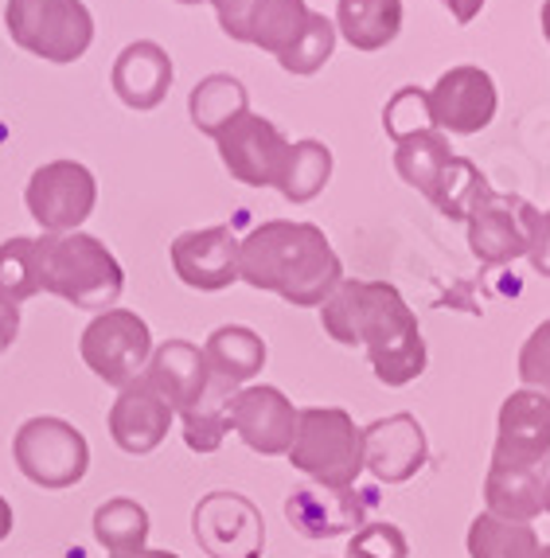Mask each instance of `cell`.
I'll use <instances>...</instances> for the list:
<instances>
[{
  "label": "cell",
  "instance_id": "cell-1",
  "mask_svg": "<svg viewBox=\"0 0 550 558\" xmlns=\"http://www.w3.org/2000/svg\"><path fill=\"white\" fill-rule=\"evenodd\" d=\"M325 332L344 348H364L382 387H406L426 372V340L414 308L387 281L344 278L320 305Z\"/></svg>",
  "mask_w": 550,
  "mask_h": 558
},
{
  "label": "cell",
  "instance_id": "cell-2",
  "mask_svg": "<svg viewBox=\"0 0 550 558\" xmlns=\"http://www.w3.org/2000/svg\"><path fill=\"white\" fill-rule=\"evenodd\" d=\"M239 281L261 293H278L290 305L313 308L337 293V286L344 281V266L317 223L270 219L243 239Z\"/></svg>",
  "mask_w": 550,
  "mask_h": 558
},
{
  "label": "cell",
  "instance_id": "cell-3",
  "mask_svg": "<svg viewBox=\"0 0 550 558\" xmlns=\"http://www.w3.org/2000/svg\"><path fill=\"white\" fill-rule=\"evenodd\" d=\"M36 246L44 293H56L59 301H71L86 313H106L113 301H122L125 270L102 239L86 231L39 234Z\"/></svg>",
  "mask_w": 550,
  "mask_h": 558
},
{
  "label": "cell",
  "instance_id": "cell-4",
  "mask_svg": "<svg viewBox=\"0 0 550 558\" xmlns=\"http://www.w3.org/2000/svg\"><path fill=\"white\" fill-rule=\"evenodd\" d=\"M290 461L313 484L352 488L355 476L364 473V429L340 407L301 410Z\"/></svg>",
  "mask_w": 550,
  "mask_h": 558
},
{
  "label": "cell",
  "instance_id": "cell-5",
  "mask_svg": "<svg viewBox=\"0 0 550 558\" xmlns=\"http://www.w3.org/2000/svg\"><path fill=\"white\" fill-rule=\"evenodd\" d=\"M4 24L20 51L47 63H75L94 44V16L83 0H9Z\"/></svg>",
  "mask_w": 550,
  "mask_h": 558
},
{
  "label": "cell",
  "instance_id": "cell-6",
  "mask_svg": "<svg viewBox=\"0 0 550 558\" xmlns=\"http://www.w3.org/2000/svg\"><path fill=\"white\" fill-rule=\"evenodd\" d=\"M12 457H16L20 473L28 476L36 488L63 493V488H75L90 469V441L66 418L39 414V418H28L16 429Z\"/></svg>",
  "mask_w": 550,
  "mask_h": 558
},
{
  "label": "cell",
  "instance_id": "cell-7",
  "mask_svg": "<svg viewBox=\"0 0 550 558\" xmlns=\"http://www.w3.org/2000/svg\"><path fill=\"white\" fill-rule=\"evenodd\" d=\"M83 363L110 387L122 391L125 383L137 379L152 360V332L149 325L130 308H106L83 328L78 340Z\"/></svg>",
  "mask_w": 550,
  "mask_h": 558
},
{
  "label": "cell",
  "instance_id": "cell-8",
  "mask_svg": "<svg viewBox=\"0 0 550 558\" xmlns=\"http://www.w3.org/2000/svg\"><path fill=\"white\" fill-rule=\"evenodd\" d=\"M24 204L44 234H71L90 219L98 204V180L78 160H47L28 177Z\"/></svg>",
  "mask_w": 550,
  "mask_h": 558
},
{
  "label": "cell",
  "instance_id": "cell-9",
  "mask_svg": "<svg viewBox=\"0 0 550 558\" xmlns=\"http://www.w3.org/2000/svg\"><path fill=\"white\" fill-rule=\"evenodd\" d=\"M192 531L207 558H261L266 547L261 512L239 493H207L192 512Z\"/></svg>",
  "mask_w": 550,
  "mask_h": 558
},
{
  "label": "cell",
  "instance_id": "cell-10",
  "mask_svg": "<svg viewBox=\"0 0 550 558\" xmlns=\"http://www.w3.org/2000/svg\"><path fill=\"white\" fill-rule=\"evenodd\" d=\"M429 106L441 133H480L500 110V90L480 66H449L429 90Z\"/></svg>",
  "mask_w": 550,
  "mask_h": 558
},
{
  "label": "cell",
  "instance_id": "cell-11",
  "mask_svg": "<svg viewBox=\"0 0 550 558\" xmlns=\"http://www.w3.org/2000/svg\"><path fill=\"white\" fill-rule=\"evenodd\" d=\"M215 145H219L227 172L246 187H273L278 165L290 149V141L281 137L278 125L258 118V113L234 118L227 130L215 133Z\"/></svg>",
  "mask_w": 550,
  "mask_h": 558
},
{
  "label": "cell",
  "instance_id": "cell-12",
  "mask_svg": "<svg viewBox=\"0 0 550 558\" xmlns=\"http://www.w3.org/2000/svg\"><path fill=\"white\" fill-rule=\"evenodd\" d=\"M172 270L184 286L199 293H219V289L239 281V254L243 239H234L231 227H199L172 239Z\"/></svg>",
  "mask_w": 550,
  "mask_h": 558
},
{
  "label": "cell",
  "instance_id": "cell-13",
  "mask_svg": "<svg viewBox=\"0 0 550 558\" xmlns=\"http://www.w3.org/2000/svg\"><path fill=\"white\" fill-rule=\"evenodd\" d=\"M301 410L278 387H246L234 395V434L246 441V449L261 457H290L293 438H297Z\"/></svg>",
  "mask_w": 550,
  "mask_h": 558
},
{
  "label": "cell",
  "instance_id": "cell-14",
  "mask_svg": "<svg viewBox=\"0 0 550 558\" xmlns=\"http://www.w3.org/2000/svg\"><path fill=\"white\" fill-rule=\"evenodd\" d=\"M176 410L164 402V395L145 375L125 383L110 407V438L130 457H145L169 438Z\"/></svg>",
  "mask_w": 550,
  "mask_h": 558
},
{
  "label": "cell",
  "instance_id": "cell-15",
  "mask_svg": "<svg viewBox=\"0 0 550 558\" xmlns=\"http://www.w3.org/2000/svg\"><path fill=\"white\" fill-rule=\"evenodd\" d=\"M496 465H547L550 461V399L539 391H515L500 407Z\"/></svg>",
  "mask_w": 550,
  "mask_h": 558
},
{
  "label": "cell",
  "instance_id": "cell-16",
  "mask_svg": "<svg viewBox=\"0 0 550 558\" xmlns=\"http://www.w3.org/2000/svg\"><path fill=\"white\" fill-rule=\"evenodd\" d=\"M285 520L305 539H337L355 535L367 523V500L355 488H328V484H301L285 500Z\"/></svg>",
  "mask_w": 550,
  "mask_h": 558
},
{
  "label": "cell",
  "instance_id": "cell-17",
  "mask_svg": "<svg viewBox=\"0 0 550 558\" xmlns=\"http://www.w3.org/2000/svg\"><path fill=\"white\" fill-rule=\"evenodd\" d=\"M429 461L426 429L414 414H387L364 429V469H371L375 481L402 484L418 476Z\"/></svg>",
  "mask_w": 550,
  "mask_h": 558
},
{
  "label": "cell",
  "instance_id": "cell-18",
  "mask_svg": "<svg viewBox=\"0 0 550 558\" xmlns=\"http://www.w3.org/2000/svg\"><path fill=\"white\" fill-rule=\"evenodd\" d=\"M308 20L305 0H246L239 9L219 12V24L239 44H254L270 56H281L301 36Z\"/></svg>",
  "mask_w": 550,
  "mask_h": 558
},
{
  "label": "cell",
  "instance_id": "cell-19",
  "mask_svg": "<svg viewBox=\"0 0 550 558\" xmlns=\"http://www.w3.org/2000/svg\"><path fill=\"white\" fill-rule=\"evenodd\" d=\"M110 83H113V94H118L130 110H137V113L157 110L172 90L169 51L160 44H152V39H133L122 56L113 59Z\"/></svg>",
  "mask_w": 550,
  "mask_h": 558
},
{
  "label": "cell",
  "instance_id": "cell-20",
  "mask_svg": "<svg viewBox=\"0 0 550 558\" xmlns=\"http://www.w3.org/2000/svg\"><path fill=\"white\" fill-rule=\"evenodd\" d=\"M527 199L520 196H492L485 207L468 215V251L485 266H508L527 254Z\"/></svg>",
  "mask_w": 550,
  "mask_h": 558
},
{
  "label": "cell",
  "instance_id": "cell-21",
  "mask_svg": "<svg viewBox=\"0 0 550 558\" xmlns=\"http://www.w3.org/2000/svg\"><path fill=\"white\" fill-rule=\"evenodd\" d=\"M145 379L164 395L176 414H187L211 387V372H207L204 348L187 344V340H164L160 348H152V360L145 367Z\"/></svg>",
  "mask_w": 550,
  "mask_h": 558
},
{
  "label": "cell",
  "instance_id": "cell-22",
  "mask_svg": "<svg viewBox=\"0 0 550 558\" xmlns=\"http://www.w3.org/2000/svg\"><path fill=\"white\" fill-rule=\"evenodd\" d=\"M547 465H496L485 476L488 512L512 523H531L547 512Z\"/></svg>",
  "mask_w": 550,
  "mask_h": 558
},
{
  "label": "cell",
  "instance_id": "cell-23",
  "mask_svg": "<svg viewBox=\"0 0 550 558\" xmlns=\"http://www.w3.org/2000/svg\"><path fill=\"white\" fill-rule=\"evenodd\" d=\"M204 360L215 383L243 391V383H250L266 367V340L246 325H223L207 336Z\"/></svg>",
  "mask_w": 550,
  "mask_h": 558
},
{
  "label": "cell",
  "instance_id": "cell-24",
  "mask_svg": "<svg viewBox=\"0 0 550 558\" xmlns=\"http://www.w3.org/2000/svg\"><path fill=\"white\" fill-rule=\"evenodd\" d=\"M328 180H332V149L325 141L305 137L290 141V149H285V157L278 165V177H273V187L290 204H308V199H317L325 192Z\"/></svg>",
  "mask_w": 550,
  "mask_h": 558
},
{
  "label": "cell",
  "instance_id": "cell-25",
  "mask_svg": "<svg viewBox=\"0 0 550 558\" xmlns=\"http://www.w3.org/2000/svg\"><path fill=\"white\" fill-rule=\"evenodd\" d=\"M337 28L355 51H382L402 32V0H337Z\"/></svg>",
  "mask_w": 550,
  "mask_h": 558
},
{
  "label": "cell",
  "instance_id": "cell-26",
  "mask_svg": "<svg viewBox=\"0 0 550 558\" xmlns=\"http://www.w3.org/2000/svg\"><path fill=\"white\" fill-rule=\"evenodd\" d=\"M187 113H192V125L207 137H215L219 130H227L234 118L250 113V94L246 83H239L227 71H215V75L199 78L192 98H187Z\"/></svg>",
  "mask_w": 550,
  "mask_h": 558
},
{
  "label": "cell",
  "instance_id": "cell-27",
  "mask_svg": "<svg viewBox=\"0 0 550 558\" xmlns=\"http://www.w3.org/2000/svg\"><path fill=\"white\" fill-rule=\"evenodd\" d=\"M492 196H496V187L485 180V172H480L468 157H457V153H453V160H449L445 172H441L438 187L429 192V204L438 207L445 219L468 223V215H473L476 207H485Z\"/></svg>",
  "mask_w": 550,
  "mask_h": 558
},
{
  "label": "cell",
  "instance_id": "cell-28",
  "mask_svg": "<svg viewBox=\"0 0 550 558\" xmlns=\"http://www.w3.org/2000/svg\"><path fill=\"white\" fill-rule=\"evenodd\" d=\"M449 160H453V145H449V137L441 130L414 133V137L394 145V172L402 177V184L418 187L426 199L438 187Z\"/></svg>",
  "mask_w": 550,
  "mask_h": 558
},
{
  "label": "cell",
  "instance_id": "cell-29",
  "mask_svg": "<svg viewBox=\"0 0 550 558\" xmlns=\"http://www.w3.org/2000/svg\"><path fill=\"white\" fill-rule=\"evenodd\" d=\"M234 395L239 391H231V387L211 379L204 399L187 410V414H180V422H184V441L192 453H215V449L223 446V438L234 429V422H231Z\"/></svg>",
  "mask_w": 550,
  "mask_h": 558
},
{
  "label": "cell",
  "instance_id": "cell-30",
  "mask_svg": "<svg viewBox=\"0 0 550 558\" xmlns=\"http://www.w3.org/2000/svg\"><path fill=\"white\" fill-rule=\"evenodd\" d=\"M539 547L531 523L500 520L492 512H480L468 527V558H535Z\"/></svg>",
  "mask_w": 550,
  "mask_h": 558
},
{
  "label": "cell",
  "instance_id": "cell-31",
  "mask_svg": "<svg viewBox=\"0 0 550 558\" xmlns=\"http://www.w3.org/2000/svg\"><path fill=\"white\" fill-rule=\"evenodd\" d=\"M94 539L110 555H130V550L149 547V512L130 496H113L94 512Z\"/></svg>",
  "mask_w": 550,
  "mask_h": 558
},
{
  "label": "cell",
  "instance_id": "cell-32",
  "mask_svg": "<svg viewBox=\"0 0 550 558\" xmlns=\"http://www.w3.org/2000/svg\"><path fill=\"white\" fill-rule=\"evenodd\" d=\"M0 293L20 301H32L44 293V274H39V246L36 239H16L0 242Z\"/></svg>",
  "mask_w": 550,
  "mask_h": 558
},
{
  "label": "cell",
  "instance_id": "cell-33",
  "mask_svg": "<svg viewBox=\"0 0 550 558\" xmlns=\"http://www.w3.org/2000/svg\"><path fill=\"white\" fill-rule=\"evenodd\" d=\"M332 51H337V24L328 16H320V12H308L301 36L281 51L278 63L290 75H317L320 66L332 59Z\"/></svg>",
  "mask_w": 550,
  "mask_h": 558
},
{
  "label": "cell",
  "instance_id": "cell-34",
  "mask_svg": "<svg viewBox=\"0 0 550 558\" xmlns=\"http://www.w3.org/2000/svg\"><path fill=\"white\" fill-rule=\"evenodd\" d=\"M382 130H387V137H391L394 145L414 137V133L438 130V125H433V106H429L426 86H402V90H394L387 110H382Z\"/></svg>",
  "mask_w": 550,
  "mask_h": 558
},
{
  "label": "cell",
  "instance_id": "cell-35",
  "mask_svg": "<svg viewBox=\"0 0 550 558\" xmlns=\"http://www.w3.org/2000/svg\"><path fill=\"white\" fill-rule=\"evenodd\" d=\"M347 558H411V543L394 523H364L347 543Z\"/></svg>",
  "mask_w": 550,
  "mask_h": 558
},
{
  "label": "cell",
  "instance_id": "cell-36",
  "mask_svg": "<svg viewBox=\"0 0 550 558\" xmlns=\"http://www.w3.org/2000/svg\"><path fill=\"white\" fill-rule=\"evenodd\" d=\"M520 379L527 391H539L550 399V320H542L520 348Z\"/></svg>",
  "mask_w": 550,
  "mask_h": 558
},
{
  "label": "cell",
  "instance_id": "cell-37",
  "mask_svg": "<svg viewBox=\"0 0 550 558\" xmlns=\"http://www.w3.org/2000/svg\"><path fill=\"white\" fill-rule=\"evenodd\" d=\"M523 219H527V258H531L535 274L550 278V211H539L535 204H527Z\"/></svg>",
  "mask_w": 550,
  "mask_h": 558
},
{
  "label": "cell",
  "instance_id": "cell-38",
  "mask_svg": "<svg viewBox=\"0 0 550 558\" xmlns=\"http://www.w3.org/2000/svg\"><path fill=\"white\" fill-rule=\"evenodd\" d=\"M16 336H20V305L0 293V352L16 344Z\"/></svg>",
  "mask_w": 550,
  "mask_h": 558
},
{
  "label": "cell",
  "instance_id": "cell-39",
  "mask_svg": "<svg viewBox=\"0 0 550 558\" xmlns=\"http://www.w3.org/2000/svg\"><path fill=\"white\" fill-rule=\"evenodd\" d=\"M441 4L453 12L457 24H468V20H476V12L485 9V0H441Z\"/></svg>",
  "mask_w": 550,
  "mask_h": 558
},
{
  "label": "cell",
  "instance_id": "cell-40",
  "mask_svg": "<svg viewBox=\"0 0 550 558\" xmlns=\"http://www.w3.org/2000/svg\"><path fill=\"white\" fill-rule=\"evenodd\" d=\"M110 558H180L172 550H157V547H140V550H130V555H110Z\"/></svg>",
  "mask_w": 550,
  "mask_h": 558
},
{
  "label": "cell",
  "instance_id": "cell-41",
  "mask_svg": "<svg viewBox=\"0 0 550 558\" xmlns=\"http://www.w3.org/2000/svg\"><path fill=\"white\" fill-rule=\"evenodd\" d=\"M9 531H12V504L0 496V543L9 539Z\"/></svg>",
  "mask_w": 550,
  "mask_h": 558
},
{
  "label": "cell",
  "instance_id": "cell-42",
  "mask_svg": "<svg viewBox=\"0 0 550 558\" xmlns=\"http://www.w3.org/2000/svg\"><path fill=\"white\" fill-rule=\"evenodd\" d=\"M215 4V12H231V9H239V4H246V0H211Z\"/></svg>",
  "mask_w": 550,
  "mask_h": 558
},
{
  "label": "cell",
  "instance_id": "cell-43",
  "mask_svg": "<svg viewBox=\"0 0 550 558\" xmlns=\"http://www.w3.org/2000/svg\"><path fill=\"white\" fill-rule=\"evenodd\" d=\"M542 36H547V44H550V0L542 4Z\"/></svg>",
  "mask_w": 550,
  "mask_h": 558
},
{
  "label": "cell",
  "instance_id": "cell-44",
  "mask_svg": "<svg viewBox=\"0 0 550 558\" xmlns=\"http://www.w3.org/2000/svg\"><path fill=\"white\" fill-rule=\"evenodd\" d=\"M535 558H550V547H539V555H535Z\"/></svg>",
  "mask_w": 550,
  "mask_h": 558
},
{
  "label": "cell",
  "instance_id": "cell-45",
  "mask_svg": "<svg viewBox=\"0 0 550 558\" xmlns=\"http://www.w3.org/2000/svg\"><path fill=\"white\" fill-rule=\"evenodd\" d=\"M176 4H204V0H176Z\"/></svg>",
  "mask_w": 550,
  "mask_h": 558
},
{
  "label": "cell",
  "instance_id": "cell-46",
  "mask_svg": "<svg viewBox=\"0 0 550 558\" xmlns=\"http://www.w3.org/2000/svg\"><path fill=\"white\" fill-rule=\"evenodd\" d=\"M547 512H550V476H547Z\"/></svg>",
  "mask_w": 550,
  "mask_h": 558
}]
</instances>
